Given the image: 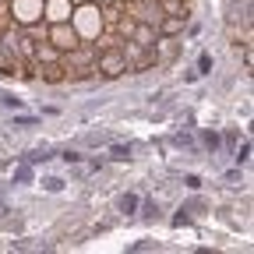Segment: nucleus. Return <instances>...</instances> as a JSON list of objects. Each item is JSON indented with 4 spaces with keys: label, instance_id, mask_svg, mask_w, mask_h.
Returning a JSON list of instances; mask_svg holds the SVG:
<instances>
[{
    "label": "nucleus",
    "instance_id": "obj_1",
    "mask_svg": "<svg viewBox=\"0 0 254 254\" xmlns=\"http://www.w3.org/2000/svg\"><path fill=\"white\" fill-rule=\"evenodd\" d=\"M50 43H53V50L71 53V50H78V32H74L71 25H57V28H53V36H50Z\"/></svg>",
    "mask_w": 254,
    "mask_h": 254
},
{
    "label": "nucleus",
    "instance_id": "obj_2",
    "mask_svg": "<svg viewBox=\"0 0 254 254\" xmlns=\"http://www.w3.org/2000/svg\"><path fill=\"white\" fill-rule=\"evenodd\" d=\"M99 71H106V78H117L120 71H127V64H124V50H103L99 57Z\"/></svg>",
    "mask_w": 254,
    "mask_h": 254
},
{
    "label": "nucleus",
    "instance_id": "obj_3",
    "mask_svg": "<svg viewBox=\"0 0 254 254\" xmlns=\"http://www.w3.org/2000/svg\"><path fill=\"white\" fill-rule=\"evenodd\" d=\"M138 205H141V198L134 194V190H127V194H120V198H117V212H120V215H127V219L138 215Z\"/></svg>",
    "mask_w": 254,
    "mask_h": 254
},
{
    "label": "nucleus",
    "instance_id": "obj_4",
    "mask_svg": "<svg viewBox=\"0 0 254 254\" xmlns=\"http://www.w3.org/2000/svg\"><path fill=\"white\" fill-rule=\"evenodd\" d=\"M131 145H110V159L113 163H131Z\"/></svg>",
    "mask_w": 254,
    "mask_h": 254
},
{
    "label": "nucleus",
    "instance_id": "obj_5",
    "mask_svg": "<svg viewBox=\"0 0 254 254\" xmlns=\"http://www.w3.org/2000/svg\"><path fill=\"white\" fill-rule=\"evenodd\" d=\"M67 4H64V0H53V4H50V21H64V18H67Z\"/></svg>",
    "mask_w": 254,
    "mask_h": 254
},
{
    "label": "nucleus",
    "instance_id": "obj_6",
    "mask_svg": "<svg viewBox=\"0 0 254 254\" xmlns=\"http://www.w3.org/2000/svg\"><path fill=\"white\" fill-rule=\"evenodd\" d=\"M28 180H32V166H28V163H21V166L11 173V184H21V187H25Z\"/></svg>",
    "mask_w": 254,
    "mask_h": 254
},
{
    "label": "nucleus",
    "instance_id": "obj_7",
    "mask_svg": "<svg viewBox=\"0 0 254 254\" xmlns=\"http://www.w3.org/2000/svg\"><path fill=\"white\" fill-rule=\"evenodd\" d=\"M43 190H46V194H60V190H64V177H43Z\"/></svg>",
    "mask_w": 254,
    "mask_h": 254
},
{
    "label": "nucleus",
    "instance_id": "obj_8",
    "mask_svg": "<svg viewBox=\"0 0 254 254\" xmlns=\"http://www.w3.org/2000/svg\"><path fill=\"white\" fill-rule=\"evenodd\" d=\"M247 163H251V141H244L237 148V166H247Z\"/></svg>",
    "mask_w": 254,
    "mask_h": 254
},
{
    "label": "nucleus",
    "instance_id": "obj_9",
    "mask_svg": "<svg viewBox=\"0 0 254 254\" xmlns=\"http://www.w3.org/2000/svg\"><path fill=\"white\" fill-rule=\"evenodd\" d=\"M0 103H4L7 110H21V106H25V103L18 99V95H11V92H4V95H0Z\"/></svg>",
    "mask_w": 254,
    "mask_h": 254
},
{
    "label": "nucleus",
    "instance_id": "obj_10",
    "mask_svg": "<svg viewBox=\"0 0 254 254\" xmlns=\"http://www.w3.org/2000/svg\"><path fill=\"white\" fill-rule=\"evenodd\" d=\"M198 74H212V53H201L198 57Z\"/></svg>",
    "mask_w": 254,
    "mask_h": 254
},
{
    "label": "nucleus",
    "instance_id": "obj_11",
    "mask_svg": "<svg viewBox=\"0 0 254 254\" xmlns=\"http://www.w3.org/2000/svg\"><path fill=\"white\" fill-rule=\"evenodd\" d=\"M60 71H64V67H57V64H50V67H43V78H46V81H60V78H64Z\"/></svg>",
    "mask_w": 254,
    "mask_h": 254
},
{
    "label": "nucleus",
    "instance_id": "obj_12",
    "mask_svg": "<svg viewBox=\"0 0 254 254\" xmlns=\"http://www.w3.org/2000/svg\"><path fill=\"white\" fill-rule=\"evenodd\" d=\"M201 141H205V148H212V152L219 148V134H215V131H201Z\"/></svg>",
    "mask_w": 254,
    "mask_h": 254
},
{
    "label": "nucleus",
    "instance_id": "obj_13",
    "mask_svg": "<svg viewBox=\"0 0 254 254\" xmlns=\"http://www.w3.org/2000/svg\"><path fill=\"white\" fill-rule=\"evenodd\" d=\"M184 184H187L190 190H201V177H198V173H187V177H184Z\"/></svg>",
    "mask_w": 254,
    "mask_h": 254
},
{
    "label": "nucleus",
    "instance_id": "obj_14",
    "mask_svg": "<svg viewBox=\"0 0 254 254\" xmlns=\"http://www.w3.org/2000/svg\"><path fill=\"white\" fill-rule=\"evenodd\" d=\"M81 159H85L81 152H64V163H81Z\"/></svg>",
    "mask_w": 254,
    "mask_h": 254
},
{
    "label": "nucleus",
    "instance_id": "obj_15",
    "mask_svg": "<svg viewBox=\"0 0 254 254\" xmlns=\"http://www.w3.org/2000/svg\"><path fill=\"white\" fill-rule=\"evenodd\" d=\"M14 124H18V127H32L36 120H32V117H14Z\"/></svg>",
    "mask_w": 254,
    "mask_h": 254
}]
</instances>
